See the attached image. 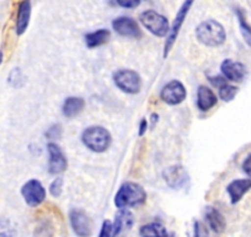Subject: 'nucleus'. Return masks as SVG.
Segmentation results:
<instances>
[{
  "instance_id": "obj_23",
  "label": "nucleus",
  "mask_w": 251,
  "mask_h": 237,
  "mask_svg": "<svg viewBox=\"0 0 251 237\" xmlns=\"http://www.w3.org/2000/svg\"><path fill=\"white\" fill-rule=\"evenodd\" d=\"M239 89L234 86H229V84H223L219 87V96L223 101H231L235 95L238 94Z\"/></svg>"
},
{
  "instance_id": "obj_24",
  "label": "nucleus",
  "mask_w": 251,
  "mask_h": 237,
  "mask_svg": "<svg viewBox=\"0 0 251 237\" xmlns=\"http://www.w3.org/2000/svg\"><path fill=\"white\" fill-rule=\"evenodd\" d=\"M13 226L10 225V222L5 219H1L0 217V236H11L14 235Z\"/></svg>"
},
{
  "instance_id": "obj_22",
  "label": "nucleus",
  "mask_w": 251,
  "mask_h": 237,
  "mask_svg": "<svg viewBox=\"0 0 251 237\" xmlns=\"http://www.w3.org/2000/svg\"><path fill=\"white\" fill-rule=\"evenodd\" d=\"M139 235L141 236H165L166 230L163 225L158 224V222H153V224L142 226Z\"/></svg>"
},
{
  "instance_id": "obj_5",
  "label": "nucleus",
  "mask_w": 251,
  "mask_h": 237,
  "mask_svg": "<svg viewBox=\"0 0 251 237\" xmlns=\"http://www.w3.org/2000/svg\"><path fill=\"white\" fill-rule=\"evenodd\" d=\"M113 81L117 86L118 89H121L125 93L136 94L141 90L142 79L138 73L131 69H121L117 71L113 76Z\"/></svg>"
},
{
  "instance_id": "obj_19",
  "label": "nucleus",
  "mask_w": 251,
  "mask_h": 237,
  "mask_svg": "<svg viewBox=\"0 0 251 237\" xmlns=\"http://www.w3.org/2000/svg\"><path fill=\"white\" fill-rule=\"evenodd\" d=\"M84 106H85V101L83 98L71 96V98L66 99L63 104V114L67 118H74L83 111Z\"/></svg>"
},
{
  "instance_id": "obj_7",
  "label": "nucleus",
  "mask_w": 251,
  "mask_h": 237,
  "mask_svg": "<svg viewBox=\"0 0 251 237\" xmlns=\"http://www.w3.org/2000/svg\"><path fill=\"white\" fill-rule=\"evenodd\" d=\"M24 199L30 207H38L45 202L46 190L41 182L36 179H31L26 183L21 189Z\"/></svg>"
},
{
  "instance_id": "obj_10",
  "label": "nucleus",
  "mask_w": 251,
  "mask_h": 237,
  "mask_svg": "<svg viewBox=\"0 0 251 237\" xmlns=\"http://www.w3.org/2000/svg\"><path fill=\"white\" fill-rule=\"evenodd\" d=\"M69 217H71L72 227L78 236H89L90 235V220L83 210H72Z\"/></svg>"
},
{
  "instance_id": "obj_25",
  "label": "nucleus",
  "mask_w": 251,
  "mask_h": 237,
  "mask_svg": "<svg viewBox=\"0 0 251 237\" xmlns=\"http://www.w3.org/2000/svg\"><path fill=\"white\" fill-rule=\"evenodd\" d=\"M62 188H63V179L62 178H57V179H55L50 187V194L55 198L59 197L60 193H62Z\"/></svg>"
},
{
  "instance_id": "obj_2",
  "label": "nucleus",
  "mask_w": 251,
  "mask_h": 237,
  "mask_svg": "<svg viewBox=\"0 0 251 237\" xmlns=\"http://www.w3.org/2000/svg\"><path fill=\"white\" fill-rule=\"evenodd\" d=\"M196 37L203 45L217 47L223 45L226 35L223 26L216 20H206L200 24L196 29Z\"/></svg>"
},
{
  "instance_id": "obj_8",
  "label": "nucleus",
  "mask_w": 251,
  "mask_h": 237,
  "mask_svg": "<svg viewBox=\"0 0 251 237\" xmlns=\"http://www.w3.org/2000/svg\"><path fill=\"white\" fill-rule=\"evenodd\" d=\"M161 99L169 105H178L186 98V89L178 81H171L161 89Z\"/></svg>"
},
{
  "instance_id": "obj_28",
  "label": "nucleus",
  "mask_w": 251,
  "mask_h": 237,
  "mask_svg": "<svg viewBox=\"0 0 251 237\" xmlns=\"http://www.w3.org/2000/svg\"><path fill=\"white\" fill-rule=\"evenodd\" d=\"M112 230H113L112 224H111V221H108V220H107V221L103 222L102 230H101V232H100V236L101 237L112 236Z\"/></svg>"
},
{
  "instance_id": "obj_6",
  "label": "nucleus",
  "mask_w": 251,
  "mask_h": 237,
  "mask_svg": "<svg viewBox=\"0 0 251 237\" xmlns=\"http://www.w3.org/2000/svg\"><path fill=\"white\" fill-rule=\"evenodd\" d=\"M194 1L195 0H185V1L182 3V5H181V8L178 9L177 14H176L175 16V20H174L173 28L170 29V31H169L168 33V37H166L165 47H164V57H168L169 52L171 51V47H173V45L176 41V37H177L178 31H180V29L182 28L183 21H185L186 16H187L188 11H190V9H191Z\"/></svg>"
},
{
  "instance_id": "obj_20",
  "label": "nucleus",
  "mask_w": 251,
  "mask_h": 237,
  "mask_svg": "<svg viewBox=\"0 0 251 237\" xmlns=\"http://www.w3.org/2000/svg\"><path fill=\"white\" fill-rule=\"evenodd\" d=\"M108 38H110V31L100 29V30L88 33L85 36V42L89 48H95L107 42Z\"/></svg>"
},
{
  "instance_id": "obj_30",
  "label": "nucleus",
  "mask_w": 251,
  "mask_h": 237,
  "mask_svg": "<svg viewBox=\"0 0 251 237\" xmlns=\"http://www.w3.org/2000/svg\"><path fill=\"white\" fill-rule=\"evenodd\" d=\"M243 171L245 172L249 178H251V154H249L245 161L243 162Z\"/></svg>"
},
{
  "instance_id": "obj_26",
  "label": "nucleus",
  "mask_w": 251,
  "mask_h": 237,
  "mask_svg": "<svg viewBox=\"0 0 251 237\" xmlns=\"http://www.w3.org/2000/svg\"><path fill=\"white\" fill-rule=\"evenodd\" d=\"M20 79H23V74H21L20 69L15 68L10 73V77H9V83H10L13 87H15V88H19V87L21 86V84L19 83Z\"/></svg>"
},
{
  "instance_id": "obj_33",
  "label": "nucleus",
  "mask_w": 251,
  "mask_h": 237,
  "mask_svg": "<svg viewBox=\"0 0 251 237\" xmlns=\"http://www.w3.org/2000/svg\"><path fill=\"white\" fill-rule=\"evenodd\" d=\"M3 62V52H0V64Z\"/></svg>"
},
{
  "instance_id": "obj_4",
  "label": "nucleus",
  "mask_w": 251,
  "mask_h": 237,
  "mask_svg": "<svg viewBox=\"0 0 251 237\" xmlns=\"http://www.w3.org/2000/svg\"><path fill=\"white\" fill-rule=\"evenodd\" d=\"M139 20H141V23L143 24V26L149 32L158 36V37H164L170 31L168 19L154 10L143 11L139 15Z\"/></svg>"
},
{
  "instance_id": "obj_1",
  "label": "nucleus",
  "mask_w": 251,
  "mask_h": 237,
  "mask_svg": "<svg viewBox=\"0 0 251 237\" xmlns=\"http://www.w3.org/2000/svg\"><path fill=\"white\" fill-rule=\"evenodd\" d=\"M147 199V194L143 188L137 183H125L115 197V205L120 209L126 207H139L144 204Z\"/></svg>"
},
{
  "instance_id": "obj_3",
  "label": "nucleus",
  "mask_w": 251,
  "mask_h": 237,
  "mask_svg": "<svg viewBox=\"0 0 251 237\" xmlns=\"http://www.w3.org/2000/svg\"><path fill=\"white\" fill-rule=\"evenodd\" d=\"M81 140H83V144L90 151L98 152V153L105 152L111 145L110 132L101 126L88 127L83 132Z\"/></svg>"
},
{
  "instance_id": "obj_16",
  "label": "nucleus",
  "mask_w": 251,
  "mask_h": 237,
  "mask_svg": "<svg viewBox=\"0 0 251 237\" xmlns=\"http://www.w3.org/2000/svg\"><path fill=\"white\" fill-rule=\"evenodd\" d=\"M217 104V96L208 87L201 86L197 90V106L201 111H208Z\"/></svg>"
},
{
  "instance_id": "obj_17",
  "label": "nucleus",
  "mask_w": 251,
  "mask_h": 237,
  "mask_svg": "<svg viewBox=\"0 0 251 237\" xmlns=\"http://www.w3.org/2000/svg\"><path fill=\"white\" fill-rule=\"evenodd\" d=\"M133 215L129 210L121 209L118 211V214L116 215L115 222L112 224V236H116V235H120L121 232L125 231V230L131 229L132 225H133Z\"/></svg>"
},
{
  "instance_id": "obj_32",
  "label": "nucleus",
  "mask_w": 251,
  "mask_h": 237,
  "mask_svg": "<svg viewBox=\"0 0 251 237\" xmlns=\"http://www.w3.org/2000/svg\"><path fill=\"white\" fill-rule=\"evenodd\" d=\"M147 127H148V122L147 120H142L141 125H139V136H143L147 131Z\"/></svg>"
},
{
  "instance_id": "obj_11",
  "label": "nucleus",
  "mask_w": 251,
  "mask_h": 237,
  "mask_svg": "<svg viewBox=\"0 0 251 237\" xmlns=\"http://www.w3.org/2000/svg\"><path fill=\"white\" fill-rule=\"evenodd\" d=\"M164 179L166 180L169 187L174 188V189H178V188L183 187L186 184V182L188 179V176L183 167L173 166L169 167L164 172Z\"/></svg>"
},
{
  "instance_id": "obj_29",
  "label": "nucleus",
  "mask_w": 251,
  "mask_h": 237,
  "mask_svg": "<svg viewBox=\"0 0 251 237\" xmlns=\"http://www.w3.org/2000/svg\"><path fill=\"white\" fill-rule=\"evenodd\" d=\"M46 135H47V137H50V140L57 139V137L60 136V126L59 125H54V126H52L48 130Z\"/></svg>"
},
{
  "instance_id": "obj_15",
  "label": "nucleus",
  "mask_w": 251,
  "mask_h": 237,
  "mask_svg": "<svg viewBox=\"0 0 251 237\" xmlns=\"http://www.w3.org/2000/svg\"><path fill=\"white\" fill-rule=\"evenodd\" d=\"M31 18V3L30 0H21L16 15V33L23 35L27 29Z\"/></svg>"
},
{
  "instance_id": "obj_18",
  "label": "nucleus",
  "mask_w": 251,
  "mask_h": 237,
  "mask_svg": "<svg viewBox=\"0 0 251 237\" xmlns=\"http://www.w3.org/2000/svg\"><path fill=\"white\" fill-rule=\"evenodd\" d=\"M206 220L208 226L217 234H221L226 229V220H224L223 215L214 207H207Z\"/></svg>"
},
{
  "instance_id": "obj_13",
  "label": "nucleus",
  "mask_w": 251,
  "mask_h": 237,
  "mask_svg": "<svg viewBox=\"0 0 251 237\" xmlns=\"http://www.w3.org/2000/svg\"><path fill=\"white\" fill-rule=\"evenodd\" d=\"M222 73L226 81L241 82L245 77V66L240 62H234L231 59H224L221 66Z\"/></svg>"
},
{
  "instance_id": "obj_27",
  "label": "nucleus",
  "mask_w": 251,
  "mask_h": 237,
  "mask_svg": "<svg viewBox=\"0 0 251 237\" xmlns=\"http://www.w3.org/2000/svg\"><path fill=\"white\" fill-rule=\"evenodd\" d=\"M116 1L118 3V5L126 9H134L141 4V0H116Z\"/></svg>"
},
{
  "instance_id": "obj_21",
  "label": "nucleus",
  "mask_w": 251,
  "mask_h": 237,
  "mask_svg": "<svg viewBox=\"0 0 251 237\" xmlns=\"http://www.w3.org/2000/svg\"><path fill=\"white\" fill-rule=\"evenodd\" d=\"M236 16H238L241 35H243L245 42L251 47V25H249L248 21H246L245 14L240 9H236Z\"/></svg>"
},
{
  "instance_id": "obj_12",
  "label": "nucleus",
  "mask_w": 251,
  "mask_h": 237,
  "mask_svg": "<svg viewBox=\"0 0 251 237\" xmlns=\"http://www.w3.org/2000/svg\"><path fill=\"white\" fill-rule=\"evenodd\" d=\"M48 153H50V173L59 174L66 171L67 158L63 152L55 144H48Z\"/></svg>"
},
{
  "instance_id": "obj_9",
  "label": "nucleus",
  "mask_w": 251,
  "mask_h": 237,
  "mask_svg": "<svg viewBox=\"0 0 251 237\" xmlns=\"http://www.w3.org/2000/svg\"><path fill=\"white\" fill-rule=\"evenodd\" d=\"M113 30L121 36L132 38H139L142 36V31L139 29L138 24L128 16H121L112 21Z\"/></svg>"
},
{
  "instance_id": "obj_14",
  "label": "nucleus",
  "mask_w": 251,
  "mask_h": 237,
  "mask_svg": "<svg viewBox=\"0 0 251 237\" xmlns=\"http://www.w3.org/2000/svg\"><path fill=\"white\" fill-rule=\"evenodd\" d=\"M251 189V178L250 179H236L233 180L228 185L226 190L230 197L231 204H236L241 200V198Z\"/></svg>"
},
{
  "instance_id": "obj_31",
  "label": "nucleus",
  "mask_w": 251,
  "mask_h": 237,
  "mask_svg": "<svg viewBox=\"0 0 251 237\" xmlns=\"http://www.w3.org/2000/svg\"><path fill=\"white\" fill-rule=\"evenodd\" d=\"M209 82H211L214 87H218L219 88V87H222L223 84L226 83V79H224L223 77H216V78H214V77H211V78H209Z\"/></svg>"
}]
</instances>
